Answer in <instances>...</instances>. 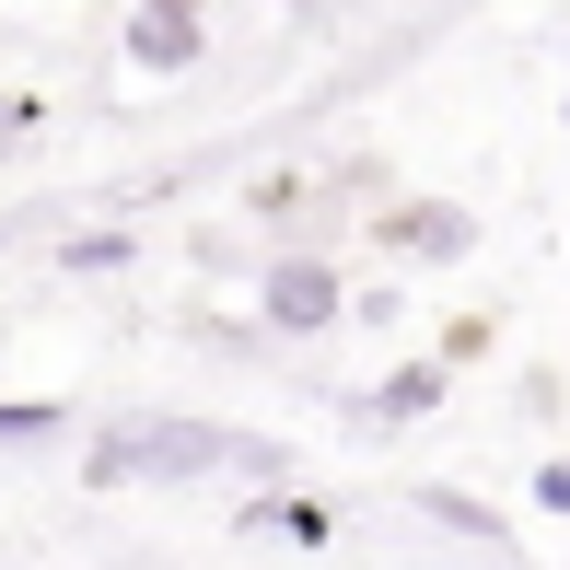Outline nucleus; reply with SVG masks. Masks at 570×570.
Returning a JSON list of instances; mask_svg holds the SVG:
<instances>
[{
    "label": "nucleus",
    "instance_id": "f257e3e1",
    "mask_svg": "<svg viewBox=\"0 0 570 570\" xmlns=\"http://www.w3.org/2000/svg\"><path fill=\"white\" fill-rule=\"evenodd\" d=\"M82 478L94 489H140V478H279V443L222 431V420H117V431H94Z\"/></svg>",
    "mask_w": 570,
    "mask_h": 570
},
{
    "label": "nucleus",
    "instance_id": "f03ea898",
    "mask_svg": "<svg viewBox=\"0 0 570 570\" xmlns=\"http://www.w3.org/2000/svg\"><path fill=\"white\" fill-rule=\"evenodd\" d=\"M256 303H268L279 338H315V326H338V315H350V292H338V268H326V256H279Z\"/></svg>",
    "mask_w": 570,
    "mask_h": 570
},
{
    "label": "nucleus",
    "instance_id": "7ed1b4c3",
    "mask_svg": "<svg viewBox=\"0 0 570 570\" xmlns=\"http://www.w3.org/2000/svg\"><path fill=\"white\" fill-rule=\"evenodd\" d=\"M373 245L384 256H465V245H478V210H454V198H407V210H373Z\"/></svg>",
    "mask_w": 570,
    "mask_h": 570
},
{
    "label": "nucleus",
    "instance_id": "20e7f679",
    "mask_svg": "<svg viewBox=\"0 0 570 570\" xmlns=\"http://www.w3.org/2000/svg\"><path fill=\"white\" fill-rule=\"evenodd\" d=\"M443 384H454L443 361H396V373L361 396V420H373V431H407V420H431V407H443Z\"/></svg>",
    "mask_w": 570,
    "mask_h": 570
},
{
    "label": "nucleus",
    "instance_id": "39448f33",
    "mask_svg": "<svg viewBox=\"0 0 570 570\" xmlns=\"http://www.w3.org/2000/svg\"><path fill=\"white\" fill-rule=\"evenodd\" d=\"M128 59H140V70H187V59H198V23H164V12H128Z\"/></svg>",
    "mask_w": 570,
    "mask_h": 570
},
{
    "label": "nucleus",
    "instance_id": "423d86ee",
    "mask_svg": "<svg viewBox=\"0 0 570 570\" xmlns=\"http://www.w3.org/2000/svg\"><path fill=\"white\" fill-rule=\"evenodd\" d=\"M256 524H279V535H303V548H326V501H268Z\"/></svg>",
    "mask_w": 570,
    "mask_h": 570
},
{
    "label": "nucleus",
    "instance_id": "0eeeda50",
    "mask_svg": "<svg viewBox=\"0 0 570 570\" xmlns=\"http://www.w3.org/2000/svg\"><path fill=\"white\" fill-rule=\"evenodd\" d=\"M478 350H489V315H454V326H443V350H431V361H443V373H465Z\"/></svg>",
    "mask_w": 570,
    "mask_h": 570
},
{
    "label": "nucleus",
    "instance_id": "6e6552de",
    "mask_svg": "<svg viewBox=\"0 0 570 570\" xmlns=\"http://www.w3.org/2000/svg\"><path fill=\"white\" fill-rule=\"evenodd\" d=\"M59 431V407H0V443H47Z\"/></svg>",
    "mask_w": 570,
    "mask_h": 570
},
{
    "label": "nucleus",
    "instance_id": "1a4fd4ad",
    "mask_svg": "<svg viewBox=\"0 0 570 570\" xmlns=\"http://www.w3.org/2000/svg\"><path fill=\"white\" fill-rule=\"evenodd\" d=\"M535 512H570V454H548V465H535Z\"/></svg>",
    "mask_w": 570,
    "mask_h": 570
},
{
    "label": "nucleus",
    "instance_id": "9d476101",
    "mask_svg": "<svg viewBox=\"0 0 570 570\" xmlns=\"http://www.w3.org/2000/svg\"><path fill=\"white\" fill-rule=\"evenodd\" d=\"M23 128H36V106H23V94H12V106H0V140H23Z\"/></svg>",
    "mask_w": 570,
    "mask_h": 570
},
{
    "label": "nucleus",
    "instance_id": "9b49d317",
    "mask_svg": "<svg viewBox=\"0 0 570 570\" xmlns=\"http://www.w3.org/2000/svg\"><path fill=\"white\" fill-rule=\"evenodd\" d=\"M140 12H164V23H198V0H140Z\"/></svg>",
    "mask_w": 570,
    "mask_h": 570
},
{
    "label": "nucleus",
    "instance_id": "f8f14e48",
    "mask_svg": "<svg viewBox=\"0 0 570 570\" xmlns=\"http://www.w3.org/2000/svg\"><path fill=\"white\" fill-rule=\"evenodd\" d=\"M559 117H570V106H559Z\"/></svg>",
    "mask_w": 570,
    "mask_h": 570
}]
</instances>
